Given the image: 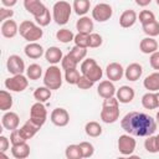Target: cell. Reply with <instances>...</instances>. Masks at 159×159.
Returning <instances> with one entry per match:
<instances>
[{
    "label": "cell",
    "instance_id": "cell-17",
    "mask_svg": "<svg viewBox=\"0 0 159 159\" xmlns=\"http://www.w3.org/2000/svg\"><path fill=\"white\" fill-rule=\"evenodd\" d=\"M1 35L6 39H12L16 36V34L19 32V26L16 24L15 20H11V19H7L5 21H2L1 24Z\"/></svg>",
    "mask_w": 159,
    "mask_h": 159
},
{
    "label": "cell",
    "instance_id": "cell-2",
    "mask_svg": "<svg viewBox=\"0 0 159 159\" xmlns=\"http://www.w3.org/2000/svg\"><path fill=\"white\" fill-rule=\"evenodd\" d=\"M118 118H119V102L117 97L106 98L102 104L101 119L107 124H112L117 122Z\"/></svg>",
    "mask_w": 159,
    "mask_h": 159
},
{
    "label": "cell",
    "instance_id": "cell-46",
    "mask_svg": "<svg viewBox=\"0 0 159 159\" xmlns=\"http://www.w3.org/2000/svg\"><path fill=\"white\" fill-rule=\"evenodd\" d=\"M10 142H11V144H20V143H24V142H27V140L24 138V135L21 134L20 129L17 128L15 130H11V133H10Z\"/></svg>",
    "mask_w": 159,
    "mask_h": 159
},
{
    "label": "cell",
    "instance_id": "cell-39",
    "mask_svg": "<svg viewBox=\"0 0 159 159\" xmlns=\"http://www.w3.org/2000/svg\"><path fill=\"white\" fill-rule=\"evenodd\" d=\"M77 62H80V61H82L86 56H87V48L86 47H80V46H73L72 48H71V51L68 52Z\"/></svg>",
    "mask_w": 159,
    "mask_h": 159
},
{
    "label": "cell",
    "instance_id": "cell-14",
    "mask_svg": "<svg viewBox=\"0 0 159 159\" xmlns=\"http://www.w3.org/2000/svg\"><path fill=\"white\" fill-rule=\"evenodd\" d=\"M19 123H20V118L17 116V113L11 112V111H6L4 113V116L1 117V124L5 129L7 130H15L19 128Z\"/></svg>",
    "mask_w": 159,
    "mask_h": 159
},
{
    "label": "cell",
    "instance_id": "cell-12",
    "mask_svg": "<svg viewBox=\"0 0 159 159\" xmlns=\"http://www.w3.org/2000/svg\"><path fill=\"white\" fill-rule=\"evenodd\" d=\"M50 119L57 127H66L70 122V114L65 108H55L51 112Z\"/></svg>",
    "mask_w": 159,
    "mask_h": 159
},
{
    "label": "cell",
    "instance_id": "cell-1",
    "mask_svg": "<svg viewBox=\"0 0 159 159\" xmlns=\"http://www.w3.org/2000/svg\"><path fill=\"white\" fill-rule=\"evenodd\" d=\"M157 125L158 124L153 117L135 111L127 113L120 120L122 129L133 137H149L154 134Z\"/></svg>",
    "mask_w": 159,
    "mask_h": 159
},
{
    "label": "cell",
    "instance_id": "cell-33",
    "mask_svg": "<svg viewBox=\"0 0 159 159\" xmlns=\"http://www.w3.org/2000/svg\"><path fill=\"white\" fill-rule=\"evenodd\" d=\"M26 76L29 80L31 81H37L40 80V77L42 76V67L37 63H31L27 68H26Z\"/></svg>",
    "mask_w": 159,
    "mask_h": 159
},
{
    "label": "cell",
    "instance_id": "cell-34",
    "mask_svg": "<svg viewBox=\"0 0 159 159\" xmlns=\"http://www.w3.org/2000/svg\"><path fill=\"white\" fill-rule=\"evenodd\" d=\"M65 155H66L67 159H81V158H83L80 144H70L66 148Z\"/></svg>",
    "mask_w": 159,
    "mask_h": 159
},
{
    "label": "cell",
    "instance_id": "cell-27",
    "mask_svg": "<svg viewBox=\"0 0 159 159\" xmlns=\"http://www.w3.org/2000/svg\"><path fill=\"white\" fill-rule=\"evenodd\" d=\"M45 58H46V61H47L48 63L56 65V63H58L60 61H62L63 55H62V51H61L58 47L51 46V47H48V48L45 51Z\"/></svg>",
    "mask_w": 159,
    "mask_h": 159
},
{
    "label": "cell",
    "instance_id": "cell-53",
    "mask_svg": "<svg viewBox=\"0 0 159 159\" xmlns=\"http://www.w3.org/2000/svg\"><path fill=\"white\" fill-rule=\"evenodd\" d=\"M155 122H157V124H159V111L155 114Z\"/></svg>",
    "mask_w": 159,
    "mask_h": 159
},
{
    "label": "cell",
    "instance_id": "cell-28",
    "mask_svg": "<svg viewBox=\"0 0 159 159\" xmlns=\"http://www.w3.org/2000/svg\"><path fill=\"white\" fill-rule=\"evenodd\" d=\"M142 106L145 109H155L158 108V99H157V93L155 92H147L142 97Z\"/></svg>",
    "mask_w": 159,
    "mask_h": 159
},
{
    "label": "cell",
    "instance_id": "cell-41",
    "mask_svg": "<svg viewBox=\"0 0 159 159\" xmlns=\"http://www.w3.org/2000/svg\"><path fill=\"white\" fill-rule=\"evenodd\" d=\"M51 20H52V16H51V14H50V10H48V9H46V10L43 11V14H41L40 16L35 17L36 24H37V25H40L41 27L47 26V25L51 22Z\"/></svg>",
    "mask_w": 159,
    "mask_h": 159
},
{
    "label": "cell",
    "instance_id": "cell-26",
    "mask_svg": "<svg viewBox=\"0 0 159 159\" xmlns=\"http://www.w3.org/2000/svg\"><path fill=\"white\" fill-rule=\"evenodd\" d=\"M93 27H94L93 20L89 19L88 16H81V17L77 20V22H76V29H77V31L81 32V34H87V35H89V34L92 32Z\"/></svg>",
    "mask_w": 159,
    "mask_h": 159
},
{
    "label": "cell",
    "instance_id": "cell-50",
    "mask_svg": "<svg viewBox=\"0 0 159 159\" xmlns=\"http://www.w3.org/2000/svg\"><path fill=\"white\" fill-rule=\"evenodd\" d=\"M10 140L5 137V135H0V153H5L7 149H9V147H10Z\"/></svg>",
    "mask_w": 159,
    "mask_h": 159
},
{
    "label": "cell",
    "instance_id": "cell-31",
    "mask_svg": "<svg viewBox=\"0 0 159 159\" xmlns=\"http://www.w3.org/2000/svg\"><path fill=\"white\" fill-rule=\"evenodd\" d=\"M51 91L48 87L46 86H42V87H37L35 91H34V98L37 101V102H46L51 98Z\"/></svg>",
    "mask_w": 159,
    "mask_h": 159
},
{
    "label": "cell",
    "instance_id": "cell-16",
    "mask_svg": "<svg viewBox=\"0 0 159 159\" xmlns=\"http://www.w3.org/2000/svg\"><path fill=\"white\" fill-rule=\"evenodd\" d=\"M97 92L99 94V97H102L103 99L106 98H111V97H114L116 96V87L113 84L112 81L109 80H104V81H101L98 87H97Z\"/></svg>",
    "mask_w": 159,
    "mask_h": 159
},
{
    "label": "cell",
    "instance_id": "cell-21",
    "mask_svg": "<svg viewBox=\"0 0 159 159\" xmlns=\"http://www.w3.org/2000/svg\"><path fill=\"white\" fill-rule=\"evenodd\" d=\"M139 50L145 55H152L153 52L158 51V41L154 37L147 36V37L142 39V41L139 43Z\"/></svg>",
    "mask_w": 159,
    "mask_h": 159
},
{
    "label": "cell",
    "instance_id": "cell-43",
    "mask_svg": "<svg viewBox=\"0 0 159 159\" xmlns=\"http://www.w3.org/2000/svg\"><path fill=\"white\" fill-rule=\"evenodd\" d=\"M80 147H81V152H82L83 158H89L94 154V147L89 142H81Z\"/></svg>",
    "mask_w": 159,
    "mask_h": 159
},
{
    "label": "cell",
    "instance_id": "cell-23",
    "mask_svg": "<svg viewBox=\"0 0 159 159\" xmlns=\"http://www.w3.org/2000/svg\"><path fill=\"white\" fill-rule=\"evenodd\" d=\"M143 86L149 92H158L159 91V71H155L148 75L143 81Z\"/></svg>",
    "mask_w": 159,
    "mask_h": 159
},
{
    "label": "cell",
    "instance_id": "cell-30",
    "mask_svg": "<svg viewBox=\"0 0 159 159\" xmlns=\"http://www.w3.org/2000/svg\"><path fill=\"white\" fill-rule=\"evenodd\" d=\"M84 132L88 137H92V138H97L102 134V127L98 122H94V120H91L88 123H86L84 125Z\"/></svg>",
    "mask_w": 159,
    "mask_h": 159
},
{
    "label": "cell",
    "instance_id": "cell-5",
    "mask_svg": "<svg viewBox=\"0 0 159 159\" xmlns=\"http://www.w3.org/2000/svg\"><path fill=\"white\" fill-rule=\"evenodd\" d=\"M81 73L83 76H86L87 78H89L93 82H97L102 78L103 76V71L101 68V66L96 62L94 58H86L82 61L81 63Z\"/></svg>",
    "mask_w": 159,
    "mask_h": 159
},
{
    "label": "cell",
    "instance_id": "cell-42",
    "mask_svg": "<svg viewBox=\"0 0 159 159\" xmlns=\"http://www.w3.org/2000/svg\"><path fill=\"white\" fill-rule=\"evenodd\" d=\"M103 42V39L99 34H96V32H91L88 35V47L91 48H96V47H99Z\"/></svg>",
    "mask_w": 159,
    "mask_h": 159
},
{
    "label": "cell",
    "instance_id": "cell-8",
    "mask_svg": "<svg viewBox=\"0 0 159 159\" xmlns=\"http://www.w3.org/2000/svg\"><path fill=\"white\" fill-rule=\"evenodd\" d=\"M112 15H113V9L109 4H106V2L97 4L92 10V17L98 22L108 21L112 17Z\"/></svg>",
    "mask_w": 159,
    "mask_h": 159
},
{
    "label": "cell",
    "instance_id": "cell-10",
    "mask_svg": "<svg viewBox=\"0 0 159 159\" xmlns=\"http://www.w3.org/2000/svg\"><path fill=\"white\" fill-rule=\"evenodd\" d=\"M137 142L130 134H122L118 138V150L122 155H130L135 150Z\"/></svg>",
    "mask_w": 159,
    "mask_h": 159
},
{
    "label": "cell",
    "instance_id": "cell-40",
    "mask_svg": "<svg viewBox=\"0 0 159 159\" xmlns=\"http://www.w3.org/2000/svg\"><path fill=\"white\" fill-rule=\"evenodd\" d=\"M77 65H78V62H77L70 53L65 55L63 58H62V61H61V66H62V68H63L65 71H66V70H71V68H76Z\"/></svg>",
    "mask_w": 159,
    "mask_h": 159
},
{
    "label": "cell",
    "instance_id": "cell-49",
    "mask_svg": "<svg viewBox=\"0 0 159 159\" xmlns=\"http://www.w3.org/2000/svg\"><path fill=\"white\" fill-rule=\"evenodd\" d=\"M149 63H150V66H152L153 70L159 71V51H155V52H153L150 55Z\"/></svg>",
    "mask_w": 159,
    "mask_h": 159
},
{
    "label": "cell",
    "instance_id": "cell-7",
    "mask_svg": "<svg viewBox=\"0 0 159 159\" xmlns=\"http://www.w3.org/2000/svg\"><path fill=\"white\" fill-rule=\"evenodd\" d=\"M5 87L10 92H22L29 86V78L27 76L21 75H12V77H9L5 80Z\"/></svg>",
    "mask_w": 159,
    "mask_h": 159
},
{
    "label": "cell",
    "instance_id": "cell-22",
    "mask_svg": "<svg viewBox=\"0 0 159 159\" xmlns=\"http://www.w3.org/2000/svg\"><path fill=\"white\" fill-rule=\"evenodd\" d=\"M24 52L29 58H32V60H37L45 53L43 52V47L37 42H29L25 46Z\"/></svg>",
    "mask_w": 159,
    "mask_h": 159
},
{
    "label": "cell",
    "instance_id": "cell-45",
    "mask_svg": "<svg viewBox=\"0 0 159 159\" xmlns=\"http://www.w3.org/2000/svg\"><path fill=\"white\" fill-rule=\"evenodd\" d=\"M73 41H75V45H76V46L88 48V35H87V34H81V32H78L77 35H75Z\"/></svg>",
    "mask_w": 159,
    "mask_h": 159
},
{
    "label": "cell",
    "instance_id": "cell-38",
    "mask_svg": "<svg viewBox=\"0 0 159 159\" xmlns=\"http://www.w3.org/2000/svg\"><path fill=\"white\" fill-rule=\"evenodd\" d=\"M80 77H81V75H80L77 68H71V70L65 71V80L70 84H77Z\"/></svg>",
    "mask_w": 159,
    "mask_h": 159
},
{
    "label": "cell",
    "instance_id": "cell-19",
    "mask_svg": "<svg viewBox=\"0 0 159 159\" xmlns=\"http://www.w3.org/2000/svg\"><path fill=\"white\" fill-rule=\"evenodd\" d=\"M142 73H143V67L137 62L128 65L127 68L124 70V77L130 82H135L137 80H139Z\"/></svg>",
    "mask_w": 159,
    "mask_h": 159
},
{
    "label": "cell",
    "instance_id": "cell-20",
    "mask_svg": "<svg viewBox=\"0 0 159 159\" xmlns=\"http://www.w3.org/2000/svg\"><path fill=\"white\" fill-rule=\"evenodd\" d=\"M137 19H138V15H137V12L134 10H130V9L125 10L119 16V25L123 29H129L135 24Z\"/></svg>",
    "mask_w": 159,
    "mask_h": 159
},
{
    "label": "cell",
    "instance_id": "cell-47",
    "mask_svg": "<svg viewBox=\"0 0 159 159\" xmlns=\"http://www.w3.org/2000/svg\"><path fill=\"white\" fill-rule=\"evenodd\" d=\"M93 84H94V82L91 81L89 78H87V77L83 76V75L80 77L78 82H77V87H78L80 89H89V88L93 87Z\"/></svg>",
    "mask_w": 159,
    "mask_h": 159
},
{
    "label": "cell",
    "instance_id": "cell-54",
    "mask_svg": "<svg viewBox=\"0 0 159 159\" xmlns=\"http://www.w3.org/2000/svg\"><path fill=\"white\" fill-rule=\"evenodd\" d=\"M157 99H158V108H159V91L157 92Z\"/></svg>",
    "mask_w": 159,
    "mask_h": 159
},
{
    "label": "cell",
    "instance_id": "cell-6",
    "mask_svg": "<svg viewBox=\"0 0 159 159\" xmlns=\"http://www.w3.org/2000/svg\"><path fill=\"white\" fill-rule=\"evenodd\" d=\"M43 84L50 89H58L62 86V73L56 65L50 66L43 75Z\"/></svg>",
    "mask_w": 159,
    "mask_h": 159
},
{
    "label": "cell",
    "instance_id": "cell-3",
    "mask_svg": "<svg viewBox=\"0 0 159 159\" xmlns=\"http://www.w3.org/2000/svg\"><path fill=\"white\" fill-rule=\"evenodd\" d=\"M19 32L29 42H36L43 35V31H42L41 26L36 25L34 21H30V20H25V21H22L20 24Z\"/></svg>",
    "mask_w": 159,
    "mask_h": 159
},
{
    "label": "cell",
    "instance_id": "cell-55",
    "mask_svg": "<svg viewBox=\"0 0 159 159\" xmlns=\"http://www.w3.org/2000/svg\"><path fill=\"white\" fill-rule=\"evenodd\" d=\"M157 142H158V145H159V134L157 135Z\"/></svg>",
    "mask_w": 159,
    "mask_h": 159
},
{
    "label": "cell",
    "instance_id": "cell-18",
    "mask_svg": "<svg viewBox=\"0 0 159 159\" xmlns=\"http://www.w3.org/2000/svg\"><path fill=\"white\" fill-rule=\"evenodd\" d=\"M134 89L129 86H122L117 89L116 92V97L118 99L119 103H123V104H127V103H130L133 99H134Z\"/></svg>",
    "mask_w": 159,
    "mask_h": 159
},
{
    "label": "cell",
    "instance_id": "cell-25",
    "mask_svg": "<svg viewBox=\"0 0 159 159\" xmlns=\"http://www.w3.org/2000/svg\"><path fill=\"white\" fill-rule=\"evenodd\" d=\"M11 154L16 159H25L30 155V145L26 142L20 143V144H12Z\"/></svg>",
    "mask_w": 159,
    "mask_h": 159
},
{
    "label": "cell",
    "instance_id": "cell-15",
    "mask_svg": "<svg viewBox=\"0 0 159 159\" xmlns=\"http://www.w3.org/2000/svg\"><path fill=\"white\" fill-rule=\"evenodd\" d=\"M24 7L27 12H30L34 17L40 16L47 9L41 0H24Z\"/></svg>",
    "mask_w": 159,
    "mask_h": 159
},
{
    "label": "cell",
    "instance_id": "cell-56",
    "mask_svg": "<svg viewBox=\"0 0 159 159\" xmlns=\"http://www.w3.org/2000/svg\"><path fill=\"white\" fill-rule=\"evenodd\" d=\"M155 1H157V5L159 6V0H155Z\"/></svg>",
    "mask_w": 159,
    "mask_h": 159
},
{
    "label": "cell",
    "instance_id": "cell-36",
    "mask_svg": "<svg viewBox=\"0 0 159 159\" xmlns=\"http://www.w3.org/2000/svg\"><path fill=\"white\" fill-rule=\"evenodd\" d=\"M56 39H57L60 42H62V43H68V42L73 41L75 35H73V32H72L71 30H68V29H61V30H58V31L56 32Z\"/></svg>",
    "mask_w": 159,
    "mask_h": 159
},
{
    "label": "cell",
    "instance_id": "cell-11",
    "mask_svg": "<svg viewBox=\"0 0 159 159\" xmlns=\"http://www.w3.org/2000/svg\"><path fill=\"white\" fill-rule=\"evenodd\" d=\"M6 68L11 75H21L25 71V62L19 55H10L6 61Z\"/></svg>",
    "mask_w": 159,
    "mask_h": 159
},
{
    "label": "cell",
    "instance_id": "cell-48",
    "mask_svg": "<svg viewBox=\"0 0 159 159\" xmlns=\"http://www.w3.org/2000/svg\"><path fill=\"white\" fill-rule=\"evenodd\" d=\"M14 16V11L10 7H5L2 6L0 9V21H5L7 19H11Z\"/></svg>",
    "mask_w": 159,
    "mask_h": 159
},
{
    "label": "cell",
    "instance_id": "cell-37",
    "mask_svg": "<svg viewBox=\"0 0 159 159\" xmlns=\"http://www.w3.org/2000/svg\"><path fill=\"white\" fill-rule=\"evenodd\" d=\"M144 148L147 152L149 153H158L159 152V145L157 142V135H149L147 137V139L144 140Z\"/></svg>",
    "mask_w": 159,
    "mask_h": 159
},
{
    "label": "cell",
    "instance_id": "cell-52",
    "mask_svg": "<svg viewBox=\"0 0 159 159\" xmlns=\"http://www.w3.org/2000/svg\"><path fill=\"white\" fill-rule=\"evenodd\" d=\"M150 2H152V0H135V4H137L138 6H142V7L148 6Z\"/></svg>",
    "mask_w": 159,
    "mask_h": 159
},
{
    "label": "cell",
    "instance_id": "cell-9",
    "mask_svg": "<svg viewBox=\"0 0 159 159\" xmlns=\"http://www.w3.org/2000/svg\"><path fill=\"white\" fill-rule=\"evenodd\" d=\"M30 119L37 125L42 127L47 119V111L42 102H36L31 106L30 109Z\"/></svg>",
    "mask_w": 159,
    "mask_h": 159
},
{
    "label": "cell",
    "instance_id": "cell-35",
    "mask_svg": "<svg viewBox=\"0 0 159 159\" xmlns=\"http://www.w3.org/2000/svg\"><path fill=\"white\" fill-rule=\"evenodd\" d=\"M142 27H143V31L147 36L155 37L159 35V22L157 20L148 22V24H144V25H142Z\"/></svg>",
    "mask_w": 159,
    "mask_h": 159
},
{
    "label": "cell",
    "instance_id": "cell-4",
    "mask_svg": "<svg viewBox=\"0 0 159 159\" xmlns=\"http://www.w3.org/2000/svg\"><path fill=\"white\" fill-rule=\"evenodd\" d=\"M71 12H72V6L70 5V2H67L65 0H60L53 4L52 19L55 20V22L57 25H66L70 20Z\"/></svg>",
    "mask_w": 159,
    "mask_h": 159
},
{
    "label": "cell",
    "instance_id": "cell-24",
    "mask_svg": "<svg viewBox=\"0 0 159 159\" xmlns=\"http://www.w3.org/2000/svg\"><path fill=\"white\" fill-rule=\"evenodd\" d=\"M40 125H37L36 123H34L30 118L24 123V125L20 128V132H21V134L24 135V138L26 139V140H29V139H31L39 130H40Z\"/></svg>",
    "mask_w": 159,
    "mask_h": 159
},
{
    "label": "cell",
    "instance_id": "cell-44",
    "mask_svg": "<svg viewBox=\"0 0 159 159\" xmlns=\"http://www.w3.org/2000/svg\"><path fill=\"white\" fill-rule=\"evenodd\" d=\"M154 20H155V15L150 10H142L139 12V21H140L142 25L148 24V22H152Z\"/></svg>",
    "mask_w": 159,
    "mask_h": 159
},
{
    "label": "cell",
    "instance_id": "cell-51",
    "mask_svg": "<svg viewBox=\"0 0 159 159\" xmlns=\"http://www.w3.org/2000/svg\"><path fill=\"white\" fill-rule=\"evenodd\" d=\"M1 4L5 7H12L17 4V0H1Z\"/></svg>",
    "mask_w": 159,
    "mask_h": 159
},
{
    "label": "cell",
    "instance_id": "cell-32",
    "mask_svg": "<svg viewBox=\"0 0 159 159\" xmlns=\"http://www.w3.org/2000/svg\"><path fill=\"white\" fill-rule=\"evenodd\" d=\"M12 107V96L10 94L9 91H0V109L2 112H6L11 109Z\"/></svg>",
    "mask_w": 159,
    "mask_h": 159
},
{
    "label": "cell",
    "instance_id": "cell-13",
    "mask_svg": "<svg viewBox=\"0 0 159 159\" xmlns=\"http://www.w3.org/2000/svg\"><path fill=\"white\" fill-rule=\"evenodd\" d=\"M106 76L109 81L112 82H116V81H119L123 76H124V68L120 63L118 62H111L107 65L106 67Z\"/></svg>",
    "mask_w": 159,
    "mask_h": 159
},
{
    "label": "cell",
    "instance_id": "cell-29",
    "mask_svg": "<svg viewBox=\"0 0 159 159\" xmlns=\"http://www.w3.org/2000/svg\"><path fill=\"white\" fill-rule=\"evenodd\" d=\"M89 7H91V1L89 0H73L72 9L80 16H84L89 11Z\"/></svg>",
    "mask_w": 159,
    "mask_h": 159
}]
</instances>
